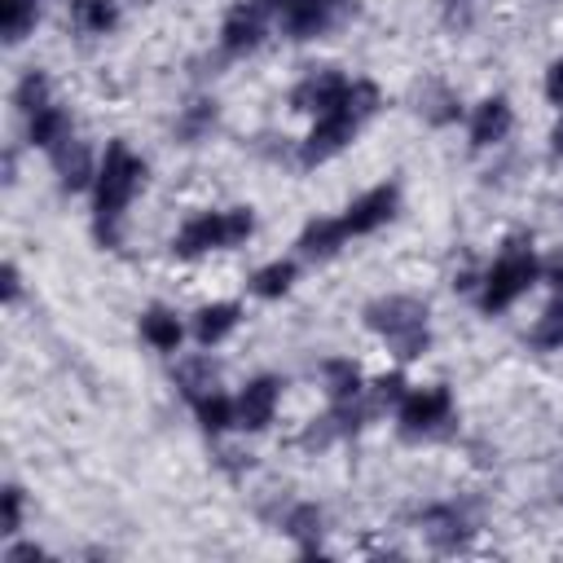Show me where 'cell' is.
Returning <instances> with one entry per match:
<instances>
[{
    "mask_svg": "<svg viewBox=\"0 0 563 563\" xmlns=\"http://www.w3.org/2000/svg\"><path fill=\"white\" fill-rule=\"evenodd\" d=\"M79 136V123H75V110L70 106H62V101H48L44 110H35L31 119H22V141L31 145V150H40L44 158L48 154H57L66 141H75Z\"/></svg>",
    "mask_w": 563,
    "mask_h": 563,
    "instance_id": "15",
    "label": "cell"
},
{
    "mask_svg": "<svg viewBox=\"0 0 563 563\" xmlns=\"http://www.w3.org/2000/svg\"><path fill=\"white\" fill-rule=\"evenodd\" d=\"M541 92H545V101H550L554 110H563V57H554V62L545 66V75H541Z\"/></svg>",
    "mask_w": 563,
    "mask_h": 563,
    "instance_id": "34",
    "label": "cell"
},
{
    "mask_svg": "<svg viewBox=\"0 0 563 563\" xmlns=\"http://www.w3.org/2000/svg\"><path fill=\"white\" fill-rule=\"evenodd\" d=\"M22 528H26V488L18 479H4L0 484V541L22 537Z\"/></svg>",
    "mask_w": 563,
    "mask_h": 563,
    "instance_id": "31",
    "label": "cell"
},
{
    "mask_svg": "<svg viewBox=\"0 0 563 563\" xmlns=\"http://www.w3.org/2000/svg\"><path fill=\"white\" fill-rule=\"evenodd\" d=\"M405 391H409L405 365H396V369H387V374L369 378V383H365V409H369V418L396 413V405H400V396H405Z\"/></svg>",
    "mask_w": 563,
    "mask_h": 563,
    "instance_id": "30",
    "label": "cell"
},
{
    "mask_svg": "<svg viewBox=\"0 0 563 563\" xmlns=\"http://www.w3.org/2000/svg\"><path fill=\"white\" fill-rule=\"evenodd\" d=\"M9 101H13V110H18L22 119H31V114L44 110L48 101H57V97H53V79H48V70H44V66H26V70L18 75Z\"/></svg>",
    "mask_w": 563,
    "mask_h": 563,
    "instance_id": "28",
    "label": "cell"
},
{
    "mask_svg": "<svg viewBox=\"0 0 563 563\" xmlns=\"http://www.w3.org/2000/svg\"><path fill=\"white\" fill-rule=\"evenodd\" d=\"M545 141H550V154L563 163V110L554 114V123H550V136H545Z\"/></svg>",
    "mask_w": 563,
    "mask_h": 563,
    "instance_id": "36",
    "label": "cell"
},
{
    "mask_svg": "<svg viewBox=\"0 0 563 563\" xmlns=\"http://www.w3.org/2000/svg\"><path fill=\"white\" fill-rule=\"evenodd\" d=\"M383 106H387L383 88H378L374 79H365V75H352L347 97H343L334 110H325V114L308 119V132L299 136L295 163H299L303 172L334 163L343 150H352V141L365 132V123H369V119H378V110H383Z\"/></svg>",
    "mask_w": 563,
    "mask_h": 563,
    "instance_id": "2",
    "label": "cell"
},
{
    "mask_svg": "<svg viewBox=\"0 0 563 563\" xmlns=\"http://www.w3.org/2000/svg\"><path fill=\"white\" fill-rule=\"evenodd\" d=\"M97 163H101V150H92L84 136L66 141L57 154H48V167L57 176V189L62 194H92V180H97Z\"/></svg>",
    "mask_w": 563,
    "mask_h": 563,
    "instance_id": "16",
    "label": "cell"
},
{
    "mask_svg": "<svg viewBox=\"0 0 563 563\" xmlns=\"http://www.w3.org/2000/svg\"><path fill=\"white\" fill-rule=\"evenodd\" d=\"M66 22L84 40L114 35L123 22V0H66Z\"/></svg>",
    "mask_w": 563,
    "mask_h": 563,
    "instance_id": "24",
    "label": "cell"
},
{
    "mask_svg": "<svg viewBox=\"0 0 563 563\" xmlns=\"http://www.w3.org/2000/svg\"><path fill=\"white\" fill-rule=\"evenodd\" d=\"M418 532L427 537L431 550L462 554L479 537V515L471 501H431L427 510H418Z\"/></svg>",
    "mask_w": 563,
    "mask_h": 563,
    "instance_id": "9",
    "label": "cell"
},
{
    "mask_svg": "<svg viewBox=\"0 0 563 563\" xmlns=\"http://www.w3.org/2000/svg\"><path fill=\"white\" fill-rule=\"evenodd\" d=\"M453 418H457V400H453L449 383H422V387L409 383V391L400 396V405L391 413V422L405 440H431V435L449 431Z\"/></svg>",
    "mask_w": 563,
    "mask_h": 563,
    "instance_id": "6",
    "label": "cell"
},
{
    "mask_svg": "<svg viewBox=\"0 0 563 563\" xmlns=\"http://www.w3.org/2000/svg\"><path fill=\"white\" fill-rule=\"evenodd\" d=\"M347 88H352V75H343L339 66H312L295 79V88L286 92V106L303 119H317V114L334 110L347 97Z\"/></svg>",
    "mask_w": 563,
    "mask_h": 563,
    "instance_id": "11",
    "label": "cell"
},
{
    "mask_svg": "<svg viewBox=\"0 0 563 563\" xmlns=\"http://www.w3.org/2000/svg\"><path fill=\"white\" fill-rule=\"evenodd\" d=\"M347 242H352V233H347L343 216H312L295 233V255L308 260V264H330V260L343 255Z\"/></svg>",
    "mask_w": 563,
    "mask_h": 563,
    "instance_id": "18",
    "label": "cell"
},
{
    "mask_svg": "<svg viewBox=\"0 0 563 563\" xmlns=\"http://www.w3.org/2000/svg\"><path fill=\"white\" fill-rule=\"evenodd\" d=\"M260 229V216L251 202H233V207H207V211H194L180 220V229L172 233L167 251L185 264L202 260V255H216V251H238L255 238Z\"/></svg>",
    "mask_w": 563,
    "mask_h": 563,
    "instance_id": "5",
    "label": "cell"
},
{
    "mask_svg": "<svg viewBox=\"0 0 563 563\" xmlns=\"http://www.w3.org/2000/svg\"><path fill=\"white\" fill-rule=\"evenodd\" d=\"M532 286H541V251L532 242V233H510L501 242V251L493 255V264L479 273V290H475V308L484 317H501L510 312Z\"/></svg>",
    "mask_w": 563,
    "mask_h": 563,
    "instance_id": "4",
    "label": "cell"
},
{
    "mask_svg": "<svg viewBox=\"0 0 563 563\" xmlns=\"http://www.w3.org/2000/svg\"><path fill=\"white\" fill-rule=\"evenodd\" d=\"M541 286H550V290H563V251H550V255H541Z\"/></svg>",
    "mask_w": 563,
    "mask_h": 563,
    "instance_id": "35",
    "label": "cell"
},
{
    "mask_svg": "<svg viewBox=\"0 0 563 563\" xmlns=\"http://www.w3.org/2000/svg\"><path fill=\"white\" fill-rule=\"evenodd\" d=\"M295 282H299V255H273V260H264L260 268H251L246 295L273 303V299H286V295L295 290Z\"/></svg>",
    "mask_w": 563,
    "mask_h": 563,
    "instance_id": "25",
    "label": "cell"
},
{
    "mask_svg": "<svg viewBox=\"0 0 563 563\" xmlns=\"http://www.w3.org/2000/svg\"><path fill=\"white\" fill-rule=\"evenodd\" d=\"M277 532L286 537V541H295V550L303 554V559H312V554H325V510L317 506V501H308V497H295V501H286V510L277 515Z\"/></svg>",
    "mask_w": 563,
    "mask_h": 563,
    "instance_id": "17",
    "label": "cell"
},
{
    "mask_svg": "<svg viewBox=\"0 0 563 563\" xmlns=\"http://www.w3.org/2000/svg\"><path fill=\"white\" fill-rule=\"evenodd\" d=\"M510 132H515V106H510L506 92H488V97H479V101L466 110V145H471L475 154L506 145Z\"/></svg>",
    "mask_w": 563,
    "mask_h": 563,
    "instance_id": "13",
    "label": "cell"
},
{
    "mask_svg": "<svg viewBox=\"0 0 563 563\" xmlns=\"http://www.w3.org/2000/svg\"><path fill=\"white\" fill-rule=\"evenodd\" d=\"M22 295H26V277H22L18 260H4V264H0V303H4V308H18Z\"/></svg>",
    "mask_w": 563,
    "mask_h": 563,
    "instance_id": "32",
    "label": "cell"
},
{
    "mask_svg": "<svg viewBox=\"0 0 563 563\" xmlns=\"http://www.w3.org/2000/svg\"><path fill=\"white\" fill-rule=\"evenodd\" d=\"M150 176V163L123 141L110 136L101 145V163H97V180H92V238L101 251H119L123 233H128V211L141 198Z\"/></svg>",
    "mask_w": 563,
    "mask_h": 563,
    "instance_id": "1",
    "label": "cell"
},
{
    "mask_svg": "<svg viewBox=\"0 0 563 563\" xmlns=\"http://www.w3.org/2000/svg\"><path fill=\"white\" fill-rule=\"evenodd\" d=\"M356 13V0H277V31L290 44H312L339 31Z\"/></svg>",
    "mask_w": 563,
    "mask_h": 563,
    "instance_id": "8",
    "label": "cell"
},
{
    "mask_svg": "<svg viewBox=\"0 0 563 563\" xmlns=\"http://www.w3.org/2000/svg\"><path fill=\"white\" fill-rule=\"evenodd\" d=\"M242 317H246V308L238 303V299H211V303H202L194 317H189V339L198 343V347H220L238 325H242Z\"/></svg>",
    "mask_w": 563,
    "mask_h": 563,
    "instance_id": "21",
    "label": "cell"
},
{
    "mask_svg": "<svg viewBox=\"0 0 563 563\" xmlns=\"http://www.w3.org/2000/svg\"><path fill=\"white\" fill-rule=\"evenodd\" d=\"M172 387L180 391V400H198L207 391L220 387V361L211 356V347H198V352H185L172 361Z\"/></svg>",
    "mask_w": 563,
    "mask_h": 563,
    "instance_id": "22",
    "label": "cell"
},
{
    "mask_svg": "<svg viewBox=\"0 0 563 563\" xmlns=\"http://www.w3.org/2000/svg\"><path fill=\"white\" fill-rule=\"evenodd\" d=\"M317 383L325 391V405H347V400H361L365 396V369L352 361V356H325L317 365Z\"/></svg>",
    "mask_w": 563,
    "mask_h": 563,
    "instance_id": "23",
    "label": "cell"
},
{
    "mask_svg": "<svg viewBox=\"0 0 563 563\" xmlns=\"http://www.w3.org/2000/svg\"><path fill=\"white\" fill-rule=\"evenodd\" d=\"M136 334L150 352H163V356H176L189 339V321L172 308V303H145L136 312Z\"/></svg>",
    "mask_w": 563,
    "mask_h": 563,
    "instance_id": "19",
    "label": "cell"
},
{
    "mask_svg": "<svg viewBox=\"0 0 563 563\" xmlns=\"http://www.w3.org/2000/svg\"><path fill=\"white\" fill-rule=\"evenodd\" d=\"M409 106H413V114H418L427 128H453L457 119H466L457 88H453L449 79H440V75L418 79L413 92H409Z\"/></svg>",
    "mask_w": 563,
    "mask_h": 563,
    "instance_id": "14",
    "label": "cell"
},
{
    "mask_svg": "<svg viewBox=\"0 0 563 563\" xmlns=\"http://www.w3.org/2000/svg\"><path fill=\"white\" fill-rule=\"evenodd\" d=\"M523 339L532 352H563V290H550L545 308L532 317Z\"/></svg>",
    "mask_w": 563,
    "mask_h": 563,
    "instance_id": "27",
    "label": "cell"
},
{
    "mask_svg": "<svg viewBox=\"0 0 563 563\" xmlns=\"http://www.w3.org/2000/svg\"><path fill=\"white\" fill-rule=\"evenodd\" d=\"M35 559H48V550L31 537H9L0 550V563H35Z\"/></svg>",
    "mask_w": 563,
    "mask_h": 563,
    "instance_id": "33",
    "label": "cell"
},
{
    "mask_svg": "<svg viewBox=\"0 0 563 563\" xmlns=\"http://www.w3.org/2000/svg\"><path fill=\"white\" fill-rule=\"evenodd\" d=\"M44 13V0H0V40L18 48L26 35H35Z\"/></svg>",
    "mask_w": 563,
    "mask_h": 563,
    "instance_id": "29",
    "label": "cell"
},
{
    "mask_svg": "<svg viewBox=\"0 0 563 563\" xmlns=\"http://www.w3.org/2000/svg\"><path fill=\"white\" fill-rule=\"evenodd\" d=\"M554 497L563 501V466H559V475H554Z\"/></svg>",
    "mask_w": 563,
    "mask_h": 563,
    "instance_id": "38",
    "label": "cell"
},
{
    "mask_svg": "<svg viewBox=\"0 0 563 563\" xmlns=\"http://www.w3.org/2000/svg\"><path fill=\"white\" fill-rule=\"evenodd\" d=\"M216 128H220V101H216L211 92H198V97H189V101L176 110V119H172V141L185 145V150H194V145L211 141Z\"/></svg>",
    "mask_w": 563,
    "mask_h": 563,
    "instance_id": "20",
    "label": "cell"
},
{
    "mask_svg": "<svg viewBox=\"0 0 563 563\" xmlns=\"http://www.w3.org/2000/svg\"><path fill=\"white\" fill-rule=\"evenodd\" d=\"M277 31V0H233L220 18V31H216V48L238 62V57H251L255 48H264V40Z\"/></svg>",
    "mask_w": 563,
    "mask_h": 563,
    "instance_id": "7",
    "label": "cell"
},
{
    "mask_svg": "<svg viewBox=\"0 0 563 563\" xmlns=\"http://www.w3.org/2000/svg\"><path fill=\"white\" fill-rule=\"evenodd\" d=\"M361 325L387 347V356L396 365H413L431 352L435 334H431V308L418 295L391 290V295H374L361 308Z\"/></svg>",
    "mask_w": 563,
    "mask_h": 563,
    "instance_id": "3",
    "label": "cell"
},
{
    "mask_svg": "<svg viewBox=\"0 0 563 563\" xmlns=\"http://www.w3.org/2000/svg\"><path fill=\"white\" fill-rule=\"evenodd\" d=\"M189 413H194L198 431H202V435H211V440H220V435L238 431V405H233V391H224V387H216V391H207V396L189 400Z\"/></svg>",
    "mask_w": 563,
    "mask_h": 563,
    "instance_id": "26",
    "label": "cell"
},
{
    "mask_svg": "<svg viewBox=\"0 0 563 563\" xmlns=\"http://www.w3.org/2000/svg\"><path fill=\"white\" fill-rule=\"evenodd\" d=\"M282 374H255L246 378L238 391H233V405H238V431L246 435H260L277 422V409H282Z\"/></svg>",
    "mask_w": 563,
    "mask_h": 563,
    "instance_id": "12",
    "label": "cell"
},
{
    "mask_svg": "<svg viewBox=\"0 0 563 563\" xmlns=\"http://www.w3.org/2000/svg\"><path fill=\"white\" fill-rule=\"evenodd\" d=\"M4 185H9V189L18 185V154H13V150H4Z\"/></svg>",
    "mask_w": 563,
    "mask_h": 563,
    "instance_id": "37",
    "label": "cell"
},
{
    "mask_svg": "<svg viewBox=\"0 0 563 563\" xmlns=\"http://www.w3.org/2000/svg\"><path fill=\"white\" fill-rule=\"evenodd\" d=\"M400 202H405L400 180H378V185L361 189V194H356L339 216H343V224H347V233H352V238H369V233L387 229V224L400 216Z\"/></svg>",
    "mask_w": 563,
    "mask_h": 563,
    "instance_id": "10",
    "label": "cell"
}]
</instances>
